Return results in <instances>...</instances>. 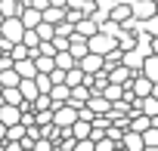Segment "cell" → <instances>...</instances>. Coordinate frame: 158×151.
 Returning <instances> with one entry per match:
<instances>
[{"mask_svg": "<svg viewBox=\"0 0 158 151\" xmlns=\"http://www.w3.org/2000/svg\"><path fill=\"white\" fill-rule=\"evenodd\" d=\"M22 34H25L22 19L19 16H3V22H0V37L10 40V43H16V40H22Z\"/></svg>", "mask_w": 158, "mask_h": 151, "instance_id": "cell-1", "label": "cell"}, {"mask_svg": "<svg viewBox=\"0 0 158 151\" xmlns=\"http://www.w3.org/2000/svg\"><path fill=\"white\" fill-rule=\"evenodd\" d=\"M87 46H90V52L106 56L112 46H118V40H115L112 34H106V31H96V34H90V37H87Z\"/></svg>", "mask_w": 158, "mask_h": 151, "instance_id": "cell-2", "label": "cell"}, {"mask_svg": "<svg viewBox=\"0 0 158 151\" xmlns=\"http://www.w3.org/2000/svg\"><path fill=\"white\" fill-rule=\"evenodd\" d=\"M74 120H77V108H71L68 102L59 105V108H53V123H56L59 130H71Z\"/></svg>", "mask_w": 158, "mask_h": 151, "instance_id": "cell-3", "label": "cell"}, {"mask_svg": "<svg viewBox=\"0 0 158 151\" xmlns=\"http://www.w3.org/2000/svg\"><path fill=\"white\" fill-rule=\"evenodd\" d=\"M87 108L93 114H109L112 111V102L102 96V90H90V99H87Z\"/></svg>", "mask_w": 158, "mask_h": 151, "instance_id": "cell-4", "label": "cell"}, {"mask_svg": "<svg viewBox=\"0 0 158 151\" xmlns=\"http://www.w3.org/2000/svg\"><path fill=\"white\" fill-rule=\"evenodd\" d=\"M118 148H127V151H143V133H136V130H124L121 133V139H118Z\"/></svg>", "mask_w": 158, "mask_h": 151, "instance_id": "cell-5", "label": "cell"}, {"mask_svg": "<svg viewBox=\"0 0 158 151\" xmlns=\"http://www.w3.org/2000/svg\"><path fill=\"white\" fill-rule=\"evenodd\" d=\"M68 52L74 56V62L81 59V56H87V52H90L87 37H84V34H77V31H71V34H68Z\"/></svg>", "mask_w": 158, "mask_h": 151, "instance_id": "cell-6", "label": "cell"}, {"mask_svg": "<svg viewBox=\"0 0 158 151\" xmlns=\"http://www.w3.org/2000/svg\"><path fill=\"white\" fill-rule=\"evenodd\" d=\"M77 68H81L84 74H96V71H102V56L87 52V56H81V59H77Z\"/></svg>", "mask_w": 158, "mask_h": 151, "instance_id": "cell-7", "label": "cell"}, {"mask_svg": "<svg viewBox=\"0 0 158 151\" xmlns=\"http://www.w3.org/2000/svg\"><path fill=\"white\" fill-rule=\"evenodd\" d=\"M133 74H136V71H130V68H127L124 62H118L115 68H109V80H112V83H121V87H124V83H130V77H133Z\"/></svg>", "mask_w": 158, "mask_h": 151, "instance_id": "cell-8", "label": "cell"}, {"mask_svg": "<svg viewBox=\"0 0 158 151\" xmlns=\"http://www.w3.org/2000/svg\"><path fill=\"white\" fill-rule=\"evenodd\" d=\"M139 74H146V77H149L152 83H158V52H149V56L143 59V65H139Z\"/></svg>", "mask_w": 158, "mask_h": 151, "instance_id": "cell-9", "label": "cell"}, {"mask_svg": "<svg viewBox=\"0 0 158 151\" xmlns=\"http://www.w3.org/2000/svg\"><path fill=\"white\" fill-rule=\"evenodd\" d=\"M143 59H146V52H143L139 46H130V49H124V56H121V62H124V65H127L130 71H139Z\"/></svg>", "mask_w": 158, "mask_h": 151, "instance_id": "cell-10", "label": "cell"}, {"mask_svg": "<svg viewBox=\"0 0 158 151\" xmlns=\"http://www.w3.org/2000/svg\"><path fill=\"white\" fill-rule=\"evenodd\" d=\"M87 99H90V87H87V83H77V87H71V96H68V105H71V108H81V105H87Z\"/></svg>", "mask_w": 158, "mask_h": 151, "instance_id": "cell-11", "label": "cell"}, {"mask_svg": "<svg viewBox=\"0 0 158 151\" xmlns=\"http://www.w3.org/2000/svg\"><path fill=\"white\" fill-rule=\"evenodd\" d=\"M130 13H133V19H149V16H155V0H133V3H130Z\"/></svg>", "mask_w": 158, "mask_h": 151, "instance_id": "cell-12", "label": "cell"}, {"mask_svg": "<svg viewBox=\"0 0 158 151\" xmlns=\"http://www.w3.org/2000/svg\"><path fill=\"white\" fill-rule=\"evenodd\" d=\"M74 31H77V34H84V37H90V34L99 31V22H96L93 16H81V19L74 22Z\"/></svg>", "mask_w": 158, "mask_h": 151, "instance_id": "cell-13", "label": "cell"}, {"mask_svg": "<svg viewBox=\"0 0 158 151\" xmlns=\"http://www.w3.org/2000/svg\"><path fill=\"white\" fill-rule=\"evenodd\" d=\"M13 68L19 71V77H34L37 74V65H34V59L28 56V59H16L13 62Z\"/></svg>", "mask_w": 158, "mask_h": 151, "instance_id": "cell-14", "label": "cell"}, {"mask_svg": "<svg viewBox=\"0 0 158 151\" xmlns=\"http://www.w3.org/2000/svg\"><path fill=\"white\" fill-rule=\"evenodd\" d=\"M19 19H22V25H25V28H34L44 16H40V10H34V6H28V3H25V6H22V13H19Z\"/></svg>", "mask_w": 158, "mask_h": 151, "instance_id": "cell-15", "label": "cell"}, {"mask_svg": "<svg viewBox=\"0 0 158 151\" xmlns=\"http://www.w3.org/2000/svg\"><path fill=\"white\" fill-rule=\"evenodd\" d=\"M143 148H149V151H158V126H146L143 130Z\"/></svg>", "mask_w": 158, "mask_h": 151, "instance_id": "cell-16", "label": "cell"}, {"mask_svg": "<svg viewBox=\"0 0 158 151\" xmlns=\"http://www.w3.org/2000/svg\"><path fill=\"white\" fill-rule=\"evenodd\" d=\"M0 102H10V105H22L25 99H22L19 87H3V90H0Z\"/></svg>", "mask_w": 158, "mask_h": 151, "instance_id": "cell-17", "label": "cell"}, {"mask_svg": "<svg viewBox=\"0 0 158 151\" xmlns=\"http://www.w3.org/2000/svg\"><path fill=\"white\" fill-rule=\"evenodd\" d=\"M102 96H106L109 102H118V99H124V87H121V83H112V80H109V83L102 87Z\"/></svg>", "mask_w": 158, "mask_h": 151, "instance_id": "cell-18", "label": "cell"}, {"mask_svg": "<svg viewBox=\"0 0 158 151\" xmlns=\"http://www.w3.org/2000/svg\"><path fill=\"white\" fill-rule=\"evenodd\" d=\"M19 71L16 68H3V71H0V83H3V87H19Z\"/></svg>", "mask_w": 158, "mask_h": 151, "instance_id": "cell-19", "label": "cell"}, {"mask_svg": "<svg viewBox=\"0 0 158 151\" xmlns=\"http://www.w3.org/2000/svg\"><path fill=\"white\" fill-rule=\"evenodd\" d=\"M53 62H56V68H65V71H68L71 65H77V62H74V56H71L68 49H59V52L53 56Z\"/></svg>", "mask_w": 158, "mask_h": 151, "instance_id": "cell-20", "label": "cell"}, {"mask_svg": "<svg viewBox=\"0 0 158 151\" xmlns=\"http://www.w3.org/2000/svg\"><path fill=\"white\" fill-rule=\"evenodd\" d=\"M34 31H37V37H40V40H50V37L56 34V28H53V22H44V19H40L37 25H34Z\"/></svg>", "mask_w": 158, "mask_h": 151, "instance_id": "cell-21", "label": "cell"}, {"mask_svg": "<svg viewBox=\"0 0 158 151\" xmlns=\"http://www.w3.org/2000/svg\"><path fill=\"white\" fill-rule=\"evenodd\" d=\"M34 83H37V90H40V93H50V87H53L50 71H37V74H34Z\"/></svg>", "mask_w": 158, "mask_h": 151, "instance_id": "cell-22", "label": "cell"}, {"mask_svg": "<svg viewBox=\"0 0 158 151\" xmlns=\"http://www.w3.org/2000/svg\"><path fill=\"white\" fill-rule=\"evenodd\" d=\"M34 65H37V71H53V68H56L53 56H44V52H37V56H34Z\"/></svg>", "mask_w": 158, "mask_h": 151, "instance_id": "cell-23", "label": "cell"}, {"mask_svg": "<svg viewBox=\"0 0 158 151\" xmlns=\"http://www.w3.org/2000/svg\"><path fill=\"white\" fill-rule=\"evenodd\" d=\"M118 148V142L112 139V136H102V139H96V151H115Z\"/></svg>", "mask_w": 158, "mask_h": 151, "instance_id": "cell-24", "label": "cell"}, {"mask_svg": "<svg viewBox=\"0 0 158 151\" xmlns=\"http://www.w3.org/2000/svg\"><path fill=\"white\" fill-rule=\"evenodd\" d=\"M50 80L53 83H65V68H53L50 71Z\"/></svg>", "mask_w": 158, "mask_h": 151, "instance_id": "cell-25", "label": "cell"}, {"mask_svg": "<svg viewBox=\"0 0 158 151\" xmlns=\"http://www.w3.org/2000/svg\"><path fill=\"white\" fill-rule=\"evenodd\" d=\"M28 6H34V10H40V13H44V10L50 6V0H28Z\"/></svg>", "mask_w": 158, "mask_h": 151, "instance_id": "cell-26", "label": "cell"}, {"mask_svg": "<svg viewBox=\"0 0 158 151\" xmlns=\"http://www.w3.org/2000/svg\"><path fill=\"white\" fill-rule=\"evenodd\" d=\"M3 139H6V126H3V123H0V142H3Z\"/></svg>", "mask_w": 158, "mask_h": 151, "instance_id": "cell-27", "label": "cell"}, {"mask_svg": "<svg viewBox=\"0 0 158 151\" xmlns=\"http://www.w3.org/2000/svg\"><path fill=\"white\" fill-rule=\"evenodd\" d=\"M152 52H158V37H152Z\"/></svg>", "mask_w": 158, "mask_h": 151, "instance_id": "cell-28", "label": "cell"}, {"mask_svg": "<svg viewBox=\"0 0 158 151\" xmlns=\"http://www.w3.org/2000/svg\"><path fill=\"white\" fill-rule=\"evenodd\" d=\"M152 96H155V99H158V83H152Z\"/></svg>", "mask_w": 158, "mask_h": 151, "instance_id": "cell-29", "label": "cell"}, {"mask_svg": "<svg viewBox=\"0 0 158 151\" xmlns=\"http://www.w3.org/2000/svg\"><path fill=\"white\" fill-rule=\"evenodd\" d=\"M0 22H3V13H0Z\"/></svg>", "mask_w": 158, "mask_h": 151, "instance_id": "cell-30", "label": "cell"}, {"mask_svg": "<svg viewBox=\"0 0 158 151\" xmlns=\"http://www.w3.org/2000/svg\"><path fill=\"white\" fill-rule=\"evenodd\" d=\"M0 90H3V83H0Z\"/></svg>", "mask_w": 158, "mask_h": 151, "instance_id": "cell-31", "label": "cell"}]
</instances>
